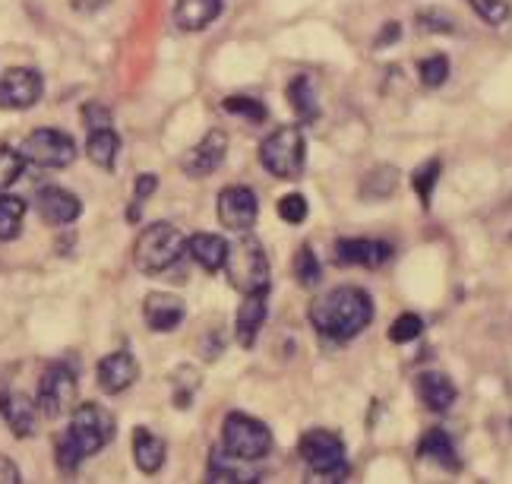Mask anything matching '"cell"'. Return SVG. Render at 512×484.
Here are the masks:
<instances>
[{"label":"cell","mask_w":512,"mask_h":484,"mask_svg":"<svg viewBox=\"0 0 512 484\" xmlns=\"http://www.w3.org/2000/svg\"><path fill=\"white\" fill-rule=\"evenodd\" d=\"M373 320V301L364 288L342 285L320 295L310 304V323L313 329L332 342H348L361 336Z\"/></svg>","instance_id":"cell-1"},{"label":"cell","mask_w":512,"mask_h":484,"mask_svg":"<svg viewBox=\"0 0 512 484\" xmlns=\"http://www.w3.org/2000/svg\"><path fill=\"white\" fill-rule=\"evenodd\" d=\"M114 431H117V424L108 409H102V405H95V402L76 405L70 415V428L54 443L57 466L64 472H76L86 456H95L98 450L108 447L114 440Z\"/></svg>","instance_id":"cell-2"},{"label":"cell","mask_w":512,"mask_h":484,"mask_svg":"<svg viewBox=\"0 0 512 484\" xmlns=\"http://www.w3.org/2000/svg\"><path fill=\"white\" fill-rule=\"evenodd\" d=\"M187 250V238L181 235V228H174L171 222H155L149 225L133 244V266L143 276H162L181 260Z\"/></svg>","instance_id":"cell-3"},{"label":"cell","mask_w":512,"mask_h":484,"mask_svg":"<svg viewBox=\"0 0 512 484\" xmlns=\"http://www.w3.org/2000/svg\"><path fill=\"white\" fill-rule=\"evenodd\" d=\"M225 273L234 292L241 295H266L269 292V260L263 254V247L256 238L241 235V241L228 244V257H225Z\"/></svg>","instance_id":"cell-4"},{"label":"cell","mask_w":512,"mask_h":484,"mask_svg":"<svg viewBox=\"0 0 512 484\" xmlns=\"http://www.w3.org/2000/svg\"><path fill=\"white\" fill-rule=\"evenodd\" d=\"M260 162L272 174V178L282 181H298L307 165V137L298 124H288L272 130L260 146Z\"/></svg>","instance_id":"cell-5"},{"label":"cell","mask_w":512,"mask_h":484,"mask_svg":"<svg viewBox=\"0 0 512 484\" xmlns=\"http://www.w3.org/2000/svg\"><path fill=\"white\" fill-rule=\"evenodd\" d=\"M222 447L228 456L241 459V462L263 459L272 450V431L263 421H256L244 412H231L222 421Z\"/></svg>","instance_id":"cell-6"},{"label":"cell","mask_w":512,"mask_h":484,"mask_svg":"<svg viewBox=\"0 0 512 484\" xmlns=\"http://www.w3.org/2000/svg\"><path fill=\"white\" fill-rule=\"evenodd\" d=\"M301 459L307 462V469L313 475H320L326 481H345L348 475V456H345V443L339 434L332 431H307L298 443Z\"/></svg>","instance_id":"cell-7"},{"label":"cell","mask_w":512,"mask_h":484,"mask_svg":"<svg viewBox=\"0 0 512 484\" xmlns=\"http://www.w3.org/2000/svg\"><path fill=\"white\" fill-rule=\"evenodd\" d=\"M35 402H38V412L51 421L64 418L67 412L76 409V374L67 364H51L42 374Z\"/></svg>","instance_id":"cell-8"},{"label":"cell","mask_w":512,"mask_h":484,"mask_svg":"<svg viewBox=\"0 0 512 484\" xmlns=\"http://www.w3.org/2000/svg\"><path fill=\"white\" fill-rule=\"evenodd\" d=\"M23 159L26 165H38V168H67L73 165L76 159V143L73 137H67V133L61 130H32L26 143H23Z\"/></svg>","instance_id":"cell-9"},{"label":"cell","mask_w":512,"mask_h":484,"mask_svg":"<svg viewBox=\"0 0 512 484\" xmlns=\"http://www.w3.org/2000/svg\"><path fill=\"white\" fill-rule=\"evenodd\" d=\"M219 222L228 228V231H238V235H247V231L256 225L260 219V200H256V193L244 184H234V187H225L219 193Z\"/></svg>","instance_id":"cell-10"},{"label":"cell","mask_w":512,"mask_h":484,"mask_svg":"<svg viewBox=\"0 0 512 484\" xmlns=\"http://www.w3.org/2000/svg\"><path fill=\"white\" fill-rule=\"evenodd\" d=\"M42 73L29 67H13L0 76V108L7 111H26L42 99Z\"/></svg>","instance_id":"cell-11"},{"label":"cell","mask_w":512,"mask_h":484,"mask_svg":"<svg viewBox=\"0 0 512 484\" xmlns=\"http://www.w3.org/2000/svg\"><path fill=\"white\" fill-rule=\"evenodd\" d=\"M225 156H228V137L222 130H209L200 143L187 149L181 168L187 178H209V174L225 162Z\"/></svg>","instance_id":"cell-12"},{"label":"cell","mask_w":512,"mask_h":484,"mask_svg":"<svg viewBox=\"0 0 512 484\" xmlns=\"http://www.w3.org/2000/svg\"><path fill=\"white\" fill-rule=\"evenodd\" d=\"M35 209H38V216H42V222L48 225H70L80 219L83 203L76 193L64 187H42L35 193Z\"/></svg>","instance_id":"cell-13"},{"label":"cell","mask_w":512,"mask_h":484,"mask_svg":"<svg viewBox=\"0 0 512 484\" xmlns=\"http://www.w3.org/2000/svg\"><path fill=\"white\" fill-rule=\"evenodd\" d=\"M95 377H98V386H102L108 396H117V393H124L127 386L136 383V377H140V364H136V358L130 352H111L98 361Z\"/></svg>","instance_id":"cell-14"},{"label":"cell","mask_w":512,"mask_h":484,"mask_svg":"<svg viewBox=\"0 0 512 484\" xmlns=\"http://www.w3.org/2000/svg\"><path fill=\"white\" fill-rule=\"evenodd\" d=\"M392 244L386 241H370V238H339L336 241V263L342 266H367L377 269L389 263Z\"/></svg>","instance_id":"cell-15"},{"label":"cell","mask_w":512,"mask_h":484,"mask_svg":"<svg viewBox=\"0 0 512 484\" xmlns=\"http://www.w3.org/2000/svg\"><path fill=\"white\" fill-rule=\"evenodd\" d=\"M143 317L149 323V329L155 333H171L184 323L187 317V307L177 295H168V292H152L146 301H143Z\"/></svg>","instance_id":"cell-16"},{"label":"cell","mask_w":512,"mask_h":484,"mask_svg":"<svg viewBox=\"0 0 512 484\" xmlns=\"http://www.w3.org/2000/svg\"><path fill=\"white\" fill-rule=\"evenodd\" d=\"M0 418L7 421L13 437H32L35 434V418H38V402H32L23 393H0Z\"/></svg>","instance_id":"cell-17"},{"label":"cell","mask_w":512,"mask_h":484,"mask_svg":"<svg viewBox=\"0 0 512 484\" xmlns=\"http://www.w3.org/2000/svg\"><path fill=\"white\" fill-rule=\"evenodd\" d=\"M266 323V295H244L238 317H234V339L241 348H253Z\"/></svg>","instance_id":"cell-18"},{"label":"cell","mask_w":512,"mask_h":484,"mask_svg":"<svg viewBox=\"0 0 512 484\" xmlns=\"http://www.w3.org/2000/svg\"><path fill=\"white\" fill-rule=\"evenodd\" d=\"M222 16V0H177L174 26L184 32H203Z\"/></svg>","instance_id":"cell-19"},{"label":"cell","mask_w":512,"mask_h":484,"mask_svg":"<svg viewBox=\"0 0 512 484\" xmlns=\"http://www.w3.org/2000/svg\"><path fill=\"white\" fill-rule=\"evenodd\" d=\"M418 396L430 412H449L459 393H456V383L443 371H424L418 377Z\"/></svg>","instance_id":"cell-20"},{"label":"cell","mask_w":512,"mask_h":484,"mask_svg":"<svg viewBox=\"0 0 512 484\" xmlns=\"http://www.w3.org/2000/svg\"><path fill=\"white\" fill-rule=\"evenodd\" d=\"M418 456L421 459H430L437 462V466H443L446 472H459L462 469V459L456 453V443H452V437L443 431V428H430L421 443H418Z\"/></svg>","instance_id":"cell-21"},{"label":"cell","mask_w":512,"mask_h":484,"mask_svg":"<svg viewBox=\"0 0 512 484\" xmlns=\"http://www.w3.org/2000/svg\"><path fill=\"white\" fill-rule=\"evenodd\" d=\"M133 459L136 469L155 475L165 466V440L159 434H152L149 428H136L133 431Z\"/></svg>","instance_id":"cell-22"},{"label":"cell","mask_w":512,"mask_h":484,"mask_svg":"<svg viewBox=\"0 0 512 484\" xmlns=\"http://www.w3.org/2000/svg\"><path fill=\"white\" fill-rule=\"evenodd\" d=\"M187 250H190V257L206 269V273H219V269L225 266V257H228V241L219 235H206V231H200V235H193L187 241Z\"/></svg>","instance_id":"cell-23"},{"label":"cell","mask_w":512,"mask_h":484,"mask_svg":"<svg viewBox=\"0 0 512 484\" xmlns=\"http://www.w3.org/2000/svg\"><path fill=\"white\" fill-rule=\"evenodd\" d=\"M117 149H121V140H117V133L111 127H105V130H89L86 156H89L92 165L111 171L114 162H117Z\"/></svg>","instance_id":"cell-24"},{"label":"cell","mask_w":512,"mask_h":484,"mask_svg":"<svg viewBox=\"0 0 512 484\" xmlns=\"http://www.w3.org/2000/svg\"><path fill=\"white\" fill-rule=\"evenodd\" d=\"M288 102H291L294 114H298L304 124H313V121L320 118L317 89H313V80H307V76H298V80H291V86H288Z\"/></svg>","instance_id":"cell-25"},{"label":"cell","mask_w":512,"mask_h":484,"mask_svg":"<svg viewBox=\"0 0 512 484\" xmlns=\"http://www.w3.org/2000/svg\"><path fill=\"white\" fill-rule=\"evenodd\" d=\"M399 187V168H392V165H377L373 168L364 184H361V197L367 203H377V200H389L392 193H396Z\"/></svg>","instance_id":"cell-26"},{"label":"cell","mask_w":512,"mask_h":484,"mask_svg":"<svg viewBox=\"0 0 512 484\" xmlns=\"http://www.w3.org/2000/svg\"><path fill=\"white\" fill-rule=\"evenodd\" d=\"M26 219V200L0 193V241H16Z\"/></svg>","instance_id":"cell-27"},{"label":"cell","mask_w":512,"mask_h":484,"mask_svg":"<svg viewBox=\"0 0 512 484\" xmlns=\"http://www.w3.org/2000/svg\"><path fill=\"white\" fill-rule=\"evenodd\" d=\"M171 386H174V409H190L196 390H200V371L196 367H177L171 374Z\"/></svg>","instance_id":"cell-28"},{"label":"cell","mask_w":512,"mask_h":484,"mask_svg":"<svg viewBox=\"0 0 512 484\" xmlns=\"http://www.w3.org/2000/svg\"><path fill=\"white\" fill-rule=\"evenodd\" d=\"M294 276H298V282L307 288L323 279V266H320L317 254H313V247H307V244L298 247V254H294Z\"/></svg>","instance_id":"cell-29"},{"label":"cell","mask_w":512,"mask_h":484,"mask_svg":"<svg viewBox=\"0 0 512 484\" xmlns=\"http://www.w3.org/2000/svg\"><path fill=\"white\" fill-rule=\"evenodd\" d=\"M437 181H440V162L437 159L424 162L415 174H411V184H415L424 209H430V200H433V190H437Z\"/></svg>","instance_id":"cell-30"},{"label":"cell","mask_w":512,"mask_h":484,"mask_svg":"<svg viewBox=\"0 0 512 484\" xmlns=\"http://www.w3.org/2000/svg\"><path fill=\"white\" fill-rule=\"evenodd\" d=\"M418 73H421V83L427 89H440L449 80V57L446 54L424 57V61L418 64Z\"/></svg>","instance_id":"cell-31"},{"label":"cell","mask_w":512,"mask_h":484,"mask_svg":"<svg viewBox=\"0 0 512 484\" xmlns=\"http://www.w3.org/2000/svg\"><path fill=\"white\" fill-rule=\"evenodd\" d=\"M23 168H26L23 152H16L10 146H0V193H4L7 187H13L19 181Z\"/></svg>","instance_id":"cell-32"},{"label":"cell","mask_w":512,"mask_h":484,"mask_svg":"<svg viewBox=\"0 0 512 484\" xmlns=\"http://www.w3.org/2000/svg\"><path fill=\"white\" fill-rule=\"evenodd\" d=\"M155 190H159V178H155V174H140V178H136V184H133V206L127 209L130 222H140L143 206H146V200L152 197Z\"/></svg>","instance_id":"cell-33"},{"label":"cell","mask_w":512,"mask_h":484,"mask_svg":"<svg viewBox=\"0 0 512 484\" xmlns=\"http://www.w3.org/2000/svg\"><path fill=\"white\" fill-rule=\"evenodd\" d=\"M421 333H424V320L418 314H402V317H396V323L389 326V339L396 342V345L415 342Z\"/></svg>","instance_id":"cell-34"},{"label":"cell","mask_w":512,"mask_h":484,"mask_svg":"<svg viewBox=\"0 0 512 484\" xmlns=\"http://www.w3.org/2000/svg\"><path fill=\"white\" fill-rule=\"evenodd\" d=\"M222 108H225L228 114H244V118L253 121V124L266 121V105H263V102H256V99H247V95H231V99L222 102Z\"/></svg>","instance_id":"cell-35"},{"label":"cell","mask_w":512,"mask_h":484,"mask_svg":"<svg viewBox=\"0 0 512 484\" xmlns=\"http://www.w3.org/2000/svg\"><path fill=\"white\" fill-rule=\"evenodd\" d=\"M487 26H503L509 19V0H468Z\"/></svg>","instance_id":"cell-36"},{"label":"cell","mask_w":512,"mask_h":484,"mask_svg":"<svg viewBox=\"0 0 512 484\" xmlns=\"http://www.w3.org/2000/svg\"><path fill=\"white\" fill-rule=\"evenodd\" d=\"M275 209H279V216H282L288 225H301V222L307 219V212H310L304 193H288V197L279 200V206H275Z\"/></svg>","instance_id":"cell-37"},{"label":"cell","mask_w":512,"mask_h":484,"mask_svg":"<svg viewBox=\"0 0 512 484\" xmlns=\"http://www.w3.org/2000/svg\"><path fill=\"white\" fill-rule=\"evenodd\" d=\"M418 23L424 32H456V26H452V19L443 13V10H424L418 16Z\"/></svg>","instance_id":"cell-38"},{"label":"cell","mask_w":512,"mask_h":484,"mask_svg":"<svg viewBox=\"0 0 512 484\" xmlns=\"http://www.w3.org/2000/svg\"><path fill=\"white\" fill-rule=\"evenodd\" d=\"M83 118H86V127L89 130H105V127H111V111L102 102H89L83 108Z\"/></svg>","instance_id":"cell-39"},{"label":"cell","mask_w":512,"mask_h":484,"mask_svg":"<svg viewBox=\"0 0 512 484\" xmlns=\"http://www.w3.org/2000/svg\"><path fill=\"white\" fill-rule=\"evenodd\" d=\"M19 481H23V478H19V469L7 456H0V484H19Z\"/></svg>","instance_id":"cell-40"},{"label":"cell","mask_w":512,"mask_h":484,"mask_svg":"<svg viewBox=\"0 0 512 484\" xmlns=\"http://www.w3.org/2000/svg\"><path fill=\"white\" fill-rule=\"evenodd\" d=\"M399 32H402V29H399V23H389V26H386V32H380V35H377V48L392 45V42H396V38H399Z\"/></svg>","instance_id":"cell-41"}]
</instances>
